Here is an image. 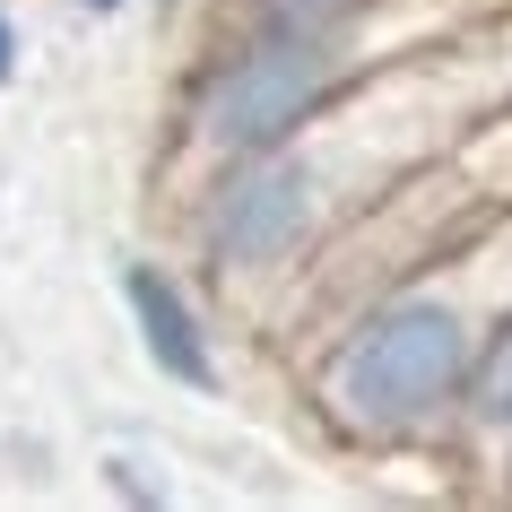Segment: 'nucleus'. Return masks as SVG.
<instances>
[{"label": "nucleus", "mask_w": 512, "mask_h": 512, "mask_svg": "<svg viewBox=\"0 0 512 512\" xmlns=\"http://www.w3.org/2000/svg\"><path fill=\"white\" fill-rule=\"evenodd\" d=\"M495 105H512V18L417 44L356 96H339L313 131L200 174L174 200L200 287L270 330L296 278L330 252V235L356 226L400 174H417L434 148H452Z\"/></svg>", "instance_id": "1"}, {"label": "nucleus", "mask_w": 512, "mask_h": 512, "mask_svg": "<svg viewBox=\"0 0 512 512\" xmlns=\"http://www.w3.org/2000/svg\"><path fill=\"white\" fill-rule=\"evenodd\" d=\"M512 304V200L486 226L434 252L426 270L391 278L382 296L304 348V408L339 452H452V426L469 408L478 356Z\"/></svg>", "instance_id": "2"}, {"label": "nucleus", "mask_w": 512, "mask_h": 512, "mask_svg": "<svg viewBox=\"0 0 512 512\" xmlns=\"http://www.w3.org/2000/svg\"><path fill=\"white\" fill-rule=\"evenodd\" d=\"M417 44L443 35H313V27H209L183 61V87L165 105V183L183 200L200 174L235 157H261L278 139L313 131L339 96L391 70Z\"/></svg>", "instance_id": "3"}, {"label": "nucleus", "mask_w": 512, "mask_h": 512, "mask_svg": "<svg viewBox=\"0 0 512 512\" xmlns=\"http://www.w3.org/2000/svg\"><path fill=\"white\" fill-rule=\"evenodd\" d=\"M504 200H512V105H495L486 122H469L452 148H434L417 174H400L356 226H339L330 252L296 278V296L278 304L270 330L313 348L339 313H356L365 296H382L391 278L426 270L434 252H452V243L469 235V226H486Z\"/></svg>", "instance_id": "4"}, {"label": "nucleus", "mask_w": 512, "mask_h": 512, "mask_svg": "<svg viewBox=\"0 0 512 512\" xmlns=\"http://www.w3.org/2000/svg\"><path fill=\"white\" fill-rule=\"evenodd\" d=\"M113 287H122V313H131V330H139V356H148L165 382H183V391H217V382H226L217 322H209V304L191 296V278L174 270V261L122 252Z\"/></svg>", "instance_id": "5"}, {"label": "nucleus", "mask_w": 512, "mask_h": 512, "mask_svg": "<svg viewBox=\"0 0 512 512\" xmlns=\"http://www.w3.org/2000/svg\"><path fill=\"white\" fill-rule=\"evenodd\" d=\"M443 460L469 469L478 486L512 478V304H504V322H495V339H486V356H478V382H469V408H460Z\"/></svg>", "instance_id": "6"}, {"label": "nucleus", "mask_w": 512, "mask_h": 512, "mask_svg": "<svg viewBox=\"0 0 512 512\" xmlns=\"http://www.w3.org/2000/svg\"><path fill=\"white\" fill-rule=\"evenodd\" d=\"M18 53H27V35H18V18H9V9H0V87L18 79Z\"/></svg>", "instance_id": "7"}, {"label": "nucleus", "mask_w": 512, "mask_h": 512, "mask_svg": "<svg viewBox=\"0 0 512 512\" xmlns=\"http://www.w3.org/2000/svg\"><path fill=\"white\" fill-rule=\"evenodd\" d=\"M70 9H87V18H122V9H139V0H70Z\"/></svg>", "instance_id": "8"}, {"label": "nucleus", "mask_w": 512, "mask_h": 512, "mask_svg": "<svg viewBox=\"0 0 512 512\" xmlns=\"http://www.w3.org/2000/svg\"><path fill=\"white\" fill-rule=\"evenodd\" d=\"M183 9H191V0H157V18H183Z\"/></svg>", "instance_id": "9"}, {"label": "nucleus", "mask_w": 512, "mask_h": 512, "mask_svg": "<svg viewBox=\"0 0 512 512\" xmlns=\"http://www.w3.org/2000/svg\"><path fill=\"white\" fill-rule=\"evenodd\" d=\"M504 495H512V478H504Z\"/></svg>", "instance_id": "10"}]
</instances>
